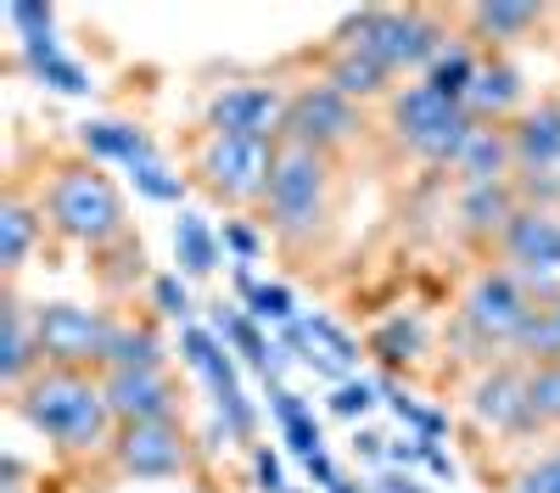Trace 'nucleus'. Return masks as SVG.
Listing matches in <instances>:
<instances>
[{
    "label": "nucleus",
    "mask_w": 560,
    "mask_h": 493,
    "mask_svg": "<svg viewBox=\"0 0 560 493\" xmlns=\"http://www.w3.org/2000/svg\"><path fill=\"white\" fill-rule=\"evenodd\" d=\"M23 415L45 432V437H57L62 448H96L102 432H107V415H113V403L107 392H96L90 382L79 376H45L28 387L23 398Z\"/></svg>",
    "instance_id": "1"
},
{
    "label": "nucleus",
    "mask_w": 560,
    "mask_h": 493,
    "mask_svg": "<svg viewBox=\"0 0 560 493\" xmlns=\"http://www.w3.org/2000/svg\"><path fill=\"white\" fill-rule=\"evenodd\" d=\"M51 219L79 242H102V236L118 231L124 213H118V191L107 186V174L68 168V174H57V186H51Z\"/></svg>",
    "instance_id": "2"
},
{
    "label": "nucleus",
    "mask_w": 560,
    "mask_h": 493,
    "mask_svg": "<svg viewBox=\"0 0 560 493\" xmlns=\"http://www.w3.org/2000/svg\"><path fill=\"white\" fill-rule=\"evenodd\" d=\"M398 129H404V141L427 157H459L465 141L477 134L465 124V113L448 96H438L432 84H409L398 96Z\"/></svg>",
    "instance_id": "3"
},
{
    "label": "nucleus",
    "mask_w": 560,
    "mask_h": 493,
    "mask_svg": "<svg viewBox=\"0 0 560 493\" xmlns=\"http://www.w3.org/2000/svg\"><path fill=\"white\" fill-rule=\"evenodd\" d=\"M348 51L382 62L387 73L404 68V62H427L438 57V34L420 23V17H404V12H364L348 23Z\"/></svg>",
    "instance_id": "4"
},
{
    "label": "nucleus",
    "mask_w": 560,
    "mask_h": 493,
    "mask_svg": "<svg viewBox=\"0 0 560 493\" xmlns=\"http://www.w3.org/2000/svg\"><path fill=\"white\" fill-rule=\"evenodd\" d=\"M319 202H325V163H319V152L287 146L275 157V174H269V208L280 219V231H308V224L319 219Z\"/></svg>",
    "instance_id": "5"
},
{
    "label": "nucleus",
    "mask_w": 560,
    "mask_h": 493,
    "mask_svg": "<svg viewBox=\"0 0 560 493\" xmlns=\"http://www.w3.org/2000/svg\"><path fill=\"white\" fill-rule=\"evenodd\" d=\"M34 342H39L45 359L79 365V359H107V348H113V326L102 320L96 308L51 303V308H39V320H34Z\"/></svg>",
    "instance_id": "6"
},
{
    "label": "nucleus",
    "mask_w": 560,
    "mask_h": 493,
    "mask_svg": "<svg viewBox=\"0 0 560 493\" xmlns=\"http://www.w3.org/2000/svg\"><path fill=\"white\" fill-rule=\"evenodd\" d=\"M269 141H247V134H213L208 152H202V174L219 197H258L269 191V174H275Z\"/></svg>",
    "instance_id": "7"
},
{
    "label": "nucleus",
    "mask_w": 560,
    "mask_h": 493,
    "mask_svg": "<svg viewBox=\"0 0 560 493\" xmlns=\"http://www.w3.org/2000/svg\"><path fill=\"white\" fill-rule=\"evenodd\" d=\"M287 129H292V146H331L342 141V134L353 129V107L348 96H337L331 84H319V90H303V96L287 107Z\"/></svg>",
    "instance_id": "8"
},
{
    "label": "nucleus",
    "mask_w": 560,
    "mask_h": 493,
    "mask_svg": "<svg viewBox=\"0 0 560 493\" xmlns=\"http://www.w3.org/2000/svg\"><path fill=\"white\" fill-rule=\"evenodd\" d=\"M185 359H191V365L208 376V387L219 392V410H224L230 432L242 437V432L253 426V410H247V398H242V387H236V371H230L219 337H213V331H185Z\"/></svg>",
    "instance_id": "9"
},
{
    "label": "nucleus",
    "mask_w": 560,
    "mask_h": 493,
    "mask_svg": "<svg viewBox=\"0 0 560 493\" xmlns=\"http://www.w3.org/2000/svg\"><path fill=\"white\" fill-rule=\"evenodd\" d=\"M280 113L287 107H280V96L264 84H236V90H224V96H213V107H208L219 134H247V141H264Z\"/></svg>",
    "instance_id": "10"
},
{
    "label": "nucleus",
    "mask_w": 560,
    "mask_h": 493,
    "mask_svg": "<svg viewBox=\"0 0 560 493\" xmlns=\"http://www.w3.org/2000/svg\"><path fill=\"white\" fill-rule=\"evenodd\" d=\"M118 460H124V471H135V477H174L179 460H185V448H179V432H174L168 421H147V426H129V432H124Z\"/></svg>",
    "instance_id": "11"
},
{
    "label": "nucleus",
    "mask_w": 560,
    "mask_h": 493,
    "mask_svg": "<svg viewBox=\"0 0 560 493\" xmlns=\"http://www.w3.org/2000/svg\"><path fill=\"white\" fill-rule=\"evenodd\" d=\"M527 320H533V308L522 303V292H516L510 275L477 281V292H471V326L477 331H488V337H522Z\"/></svg>",
    "instance_id": "12"
},
{
    "label": "nucleus",
    "mask_w": 560,
    "mask_h": 493,
    "mask_svg": "<svg viewBox=\"0 0 560 493\" xmlns=\"http://www.w3.org/2000/svg\"><path fill=\"white\" fill-rule=\"evenodd\" d=\"M107 403H113V415H124L129 426L168 421V382L158 371H113Z\"/></svg>",
    "instance_id": "13"
},
{
    "label": "nucleus",
    "mask_w": 560,
    "mask_h": 493,
    "mask_svg": "<svg viewBox=\"0 0 560 493\" xmlns=\"http://www.w3.org/2000/svg\"><path fill=\"white\" fill-rule=\"evenodd\" d=\"M292 342L298 348H308L303 359L319 371V376H348L353 365H359V348H353V337L348 331H337L325 314H314V320H298L292 326Z\"/></svg>",
    "instance_id": "14"
},
{
    "label": "nucleus",
    "mask_w": 560,
    "mask_h": 493,
    "mask_svg": "<svg viewBox=\"0 0 560 493\" xmlns=\"http://www.w3.org/2000/svg\"><path fill=\"white\" fill-rule=\"evenodd\" d=\"M516 263L527 269H560V219L555 213H516L504 231Z\"/></svg>",
    "instance_id": "15"
},
{
    "label": "nucleus",
    "mask_w": 560,
    "mask_h": 493,
    "mask_svg": "<svg viewBox=\"0 0 560 493\" xmlns=\"http://www.w3.org/2000/svg\"><path fill=\"white\" fill-rule=\"evenodd\" d=\"M84 146L96 152V157H113V163H147L152 146H147V134L129 129V124H113V118H96V124H84Z\"/></svg>",
    "instance_id": "16"
},
{
    "label": "nucleus",
    "mask_w": 560,
    "mask_h": 493,
    "mask_svg": "<svg viewBox=\"0 0 560 493\" xmlns=\"http://www.w3.org/2000/svg\"><path fill=\"white\" fill-rule=\"evenodd\" d=\"M477 415L493 421V426H516V421H533L527 410V382H510V376H493L477 387Z\"/></svg>",
    "instance_id": "17"
},
{
    "label": "nucleus",
    "mask_w": 560,
    "mask_h": 493,
    "mask_svg": "<svg viewBox=\"0 0 560 493\" xmlns=\"http://www.w3.org/2000/svg\"><path fill=\"white\" fill-rule=\"evenodd\" d=\"M174 253H179V263L191 269V275H208V269L219 263V242H213V231L202 224V213H179V224H174Z\"/></svg>",
    "instance_id": "18"
},
{
    "label": "nucleus",
    "mask_w": 560,
    "mask_h": 493,
    "mask_svg": "<svg viewBox=\"0 0 560 493\" xmlns=\"http://www.w3.org/2000/svg\"><path fill=\"white\" fill-rule=\"evenodd\" d=\"M382 84H387V68L359 57V51H342L337 68H331V90H337V96H376Z\"/></svg>",
    "instance_id": "19"
},
{
    "label": "nucleus",
    "mask_w": 560,
    "mask_h": 493,
    "mask_svg": "<svg viewBox=\"0 0 560 493\" xmlns=\"http://www.w3.org/2000/svg\"><path fill=\"white\" fill-rule=\"evenodd\" d=\"M516 146H522L527 163H555V157H560V107H538V113H527Z\"/></svg>",
    "instance_id": "20"
},
{
    "label": "nucleus",
    "mask_w": 560,
    "mask_h": 493,
    "mask_svg": "<svg viewBox=\"0 0 560 493\" xmlns=\"http://www.w3.org/2000/svg\"><path fill=\"white\" fill-rule=\"evenodd\" d=\"M269 403H275L280 426H287V443L298 448L303 460H314V455H319V426H314V415L303 410V403H298V398H292L287 387H275V398H269Z\"/></svg>",
    "instance_id": "21"
},
{
    "label": "nucleus",
    "mask_w": 560,
    "mask_h": 493,
    "mask_svg": "<svg viewBox=\"0 0 560 493\" xmlns=\"http://www.w3.org/2000/svg\"><path fill=\"white\" fill-rule=\"evenodd\" d=\"M34 247V213L23 202H7L0 208V269H18Z\"/></svg>",
    "instance_id": "22"
},
{
    "label": "nucleus",
    "mask_w": 560,
    "mask_h": 493,
    "mask_svg": "<svg viewBox=\"0 0 560 493\" xmlns=\"http://www.w3.org/2000/svg\"><path fill=\"white\" fill-rule=\"evenodd\" d=\"M28 62H34V73L51 84V90H62V96H84L90 90V79H84V68L79 62H68L57 45H45V51H28Z\"/></svg>",
    "instance_id": "23"
},
{
    "label": "nucleus",
    "mask_w": 560,
    "mask_h": 493,
    "mask_svg": "<svg viewBox=\"0 0 560 493\" xmlns=\"http://www.w3.org/2000/svg\"><path fill=\"white\" fill-rule=\"evenodd\" d=\"M438 96H448L454 107L471 96V84H477V62L465 57V51H448V57H438V68H432V79H427Z\"/></svg>",
    "instance_id": "24"
},
{
    "label": "nucleus",
    "mask_w": 560,
    "mask_h": 493,
    "mask_svg": "<svg viewBox=\"0 0 560 493\" xmlns=\"http://www.w3.org/2000/svg\"><path fill=\"white\" fill-rule=\"evenodd\" d=\"M107 359L118 371H152L158 365V342H152V331H113Z\"/></svg>",
    "instance_id": "25"
},
{
    "label": "nucleus",
    "mask_w": 560,
    "mask_h": 493,
    "mask_svg": "<svg viewBox=\"0 0 560 493\" xmlns=\"http://www.w3.org/2000/svg\"><path fill=\"white\" fill-rule=\"evenodd\" d=\"M28 371V331H23V308L7 303V342H0V376L18 382Z\"/></svg>",
    "instance_id": "26"
},
{
    "label": "nucleus",
    "mask_w": 560,
    "mask_h": 493,
    "mask_svg": "<svg viewBox=\"0 0 560 493\" xmlns=\"http://www.w3.org/2000/svg\"><path fill=\"white\" fill-rule=\"evenodd\" d=\"M459 163L471 168V179L477 186H488V179L499 174V163H504V141H493L488 129H477L471 141H465V152H459Z\"/></svg>",
    "instance_id": "27"
},
{
    "label": "nucleus",
    "mask_w": 560,
    "mask_h": 493,
    "mask_svg": "<svg viewBox=\"0 0 560 493\" xmlns=\"http://www.w3.org/2000/svg\"><path fill=\"white\" fill-rule=\"evenodd\" d=\"M516 73H510V68H477V84H471V102L477 107H510V102H516Z\"/></svg>",
    "instance_id": "28"
},
{
    "label": "nucleus",
    "mask_w": 560,
    "mask_h": 493,
    "mask_svg": "<svg viewBox=\"0 0 560 493\" xmlns=\"http://www.w3.org/2000/svg\"><path fill=\"white\" fill-rule=\"evenodd\" d=\"M471 17L488 34H522L527 23H538V7H504V0H493V7H477Z\"/></svg>",
    "instance_id": "29"
},
{
    "label": "nucleus",
    "mask_w": 560,
    "mask_h": 493,
    "mask_svg": "<svg viewBox=\"0 0 560 493\" xmlns=\"http://www.w3.org/2000/svg\"><path fill=\"white\" fill-rule=\"evenodd\" d=\"M527 410H533V421H560V365H549L527 382Z\"/></svg>",
    "instance_id": "30"
},
{
    "label": "nucleus",
    "mask_w": 560,
    "mask_h": 493,
    "mask_svg": "<svg viewBox=\"0 0 560 493\" xmlns=\"http://www.w3.org/2000/svg\"><path fill=\"white\" fill-rule=\"evenodd\" d=\"M219 337H230V342H236L247 359H258L264 371L275 365V348H264V337L253 331V320H242V314H219Z\"/></svg>",
    "instance_id": "31"
},
{
    "label": "nucleus",
    "mask_w": 560,
    "mask_h": 493,
    "mask_svg": "<svg viewBox=\"0 0 560 493\" xmlns=\"http://www.w3.org/2000/svg\"><path fill=\"white\" fill-rule=\"evenodd\" d=\"M135 186L147 191L152 202H179V174H168L158 157H147V163H135Z\"/></svg>",
    "instance_id": "32"
},
{
    "label": "nucleus",
    "mask_w": 560,
    "mask_h": 493,
    "mask_svg": "<svg viewBox=\"0 0 560 493\" xmlns=\"http://www.w3.org/2000/svg\"><path fill=\"white\" fill-rule=\"evenodd\" d=\"M415 348H420V326H415V320H393V326L376 331V353L393 359V365H398V359H409Z\"/></svg>",
    "instance_id": "33"
},
{
    "label": "nucleus",
    "mask_w": 560,
    "mask_h": 493,
    "mask_svg": "<svg viewBox=\"0 0 560 493\" xmlns=\"http://www.w3.org/2000/svg\"><path fill=\"white\" fill-rule=\"evenodd\" d=\"M12 23L23 28L28 51H45V45H57V39H51V12H45V7H12Z\"/></svg>",
    "instance_id": "34"
},
{
    "label": "nucleus",
    "mask_w": 560,
    "mask_h": 493,
    "mask_svg": "<svg viewBox=\"0 0 560 493\" xmlns=\"http://www.w3.org/2000/svg\"><path fill=\"white\" fill-rule=\"evenodd\" d=\"M253 314L258 320H292V292L287 286H253Z\"/></svg>",
    "instance_id": "35"
},
{
    "label": "nucleus",
    "mask_w": 560,
    "mask_h": 493,
    "mask_svg": "<svg viewBox=\"0 0 560 493\" xmlns=\"http://www.w3.org/2000/svg\"><path fill=\"white\" fill-rule=\"evenodd\" d=\"M522 493H560V455L544 460V466H533V471L522 477Z\"/></svg>",
    "instance_id": "36"
},
{
    "label": "nucleus",
    "mask_w": 560,
    "mask_h": 493,
    "mask_svg": "<svg viewBox=\"0 0 560 493\" xmlns=\"http://www.w3.org/2000/svg\"><path fill=\"white\" fill-rule=\"evenodd\" d=\"M331 410H337V415H364V410H370V387H364V382H359V387H353V382H348V387H337Z\"/></svg>",
    "instance_id": "37"
},
{
    "label": "nucleus",
    "mask_w": 560,
    "mask_h": 493,
    "mask_svg": "<svg viewBox=\"0 0 560 493\" xmlns=\"http://www.w3.org/2000/svg\"><path fill=\"white\" fill-rule=\"evenodd\" d=\"M465 208H471V219H477V224H488V219H499V213H504V197H499L493 186H477V197L465 202Z\"/></svg>",
    "instance_id": "38"
},
{
    "label": "nucleus",
    "mask_w": 560,
    "mask_h": 493,
    "mask_svg": "<svg viewBox=\"0 0 560 493\" xmlns=\"http://www.w3.org/2000/svg\"><path fill=\"white\" fill-rule=\"evenodd\" d=\"M158 303H163V314H185V308H191V297H185V286L174 275L158 281Z\"/></svg>",
    "instance_id": "39"
},
{
    "label": "nucleus",
    "mask_w": 560,
    "mask_h": 493,
    "mask_svg": "<svg viewBox=\"0 0 560 493\" xmlns=\"http://www.w3.org/2000/svg\"><path fill=\"white\" fill-rule=\"evenodd\" d=\"M258 482H264L269 493H287V482H280V466H275L269 455H258Z\"/></svg>",
    "instance_id": "40"
},
{
    "label": "nucleus",
    "mask_w": 560,
    "mask_h": 493,
    "mask_svg": "<svg viewBox=\"0 0 560 493\" xmlns=\"http://www.w3.org/2000/svg\"><path fill=\"white\" fill-rule=\"evenodd\" d=\"M224 242H230V247H236L242 258H253V253H258V242H253V231H242V224H230V231H224Z\"/></svg>",
    "instance_id": "41"
},
{
    "label": "nucleus",
    "mask_w": 560,
    "mask_h": 493,
    "mask_svg": "<svg viewBox=\"0 0 560 493\" xmlns=\"http://www.w3.org/2000/svg\"><path fill=\"white\" fill-rule=\"evenodd\" d=\"M376 493H427V488H420L415 477H387V482H382Z\"/></svg>",
    "instance_id": "42"
},
{
    "label": "nucleus",
    "mask_w": 560,
    "mask_h": 493,
    "mask_svg": "<svg viewBox=\"0 0 560 493\" xmlns=\"http://www.w3.org/2000/svg\"><path fill=\"white\" fill-rule=\"evenodd\" d=\"M331 493H359V488H353V482H337V488H331Z\"/></svg>",
    "instance_id": "43"
},
{
    "label": "nucleus",
    "mask_w": 560,
    "mask_h": 493,
    "mask_svg": "<svg viewBox=\"0 0 560 493\" xmlns=\"http://www.w3.org/2000/svg\"><path fill=\"white\" fill-rule=\"evenodd\" d=\"M555 320H560V308H555Z\"/></svg>",
    "instance_id": "44"
}]
</instances>
